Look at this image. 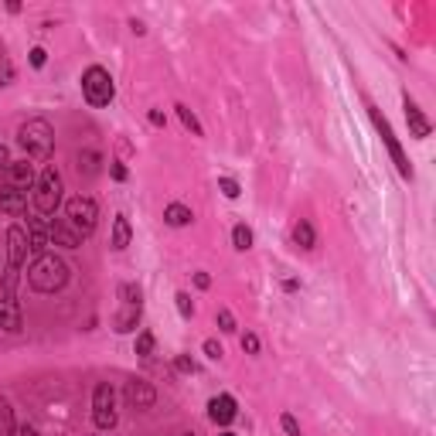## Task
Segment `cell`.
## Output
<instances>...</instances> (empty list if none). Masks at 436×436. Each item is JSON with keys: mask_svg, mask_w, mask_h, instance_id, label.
I'll list each match as a JSON object with an SVG mask.
<instances>
[{"mask_svg": "<svg viewBox=\"0 0 436 436\" xmlns=\"http://www.w3.org/2000/svg\"><path fill=\"white\" fill-rule=\"evenodd\" d=\"M28 283H31V290H38V294H58L65 283H68V263L58 259L55 252H45V256H38L31 263Z\"/></svg>", "mask_w": 436, "mask_h": 436, "instance_id": "cell-1", "label": "cell"}, {"mask_svg": "<svg viewBox=\"0 0 436 436\" xmlns=\"http://www.w3.org/2000/svg\"><path fill=\"white\" fill-rule=\"evenodd\" d=\"M17 143L24 147V154L34 160H48L51 147H55V130L48 120H28V123L17 130Z\"/></svg>", "mask_w": 436, "mask_h": 436, "instance_id": "cell-2", "label": "cell"}, {"mask_svg": "<svg viewBox=\"0 0 436 436\" xmlns=\"http://www.w3.org/2000/svg\"><path fill=\"white\" fill-rule=\"evenodd\" d=\"M58 204H62V174L55 164H48L34 181V208L38 215H55Z\"/></svg>", "mask_w": 436, "mask_h": 436, "instance_id": "cell-3", "label": "cell"}, {"mask_svg": "<svg viewBox=\"0 0 436 436\" xmlns=\"http://www.w3.org/2000/svg\"><path fill=\"white\" fill-rule=\"evenodd\" d=\"M82 95H85V103L95 109H103L113 103V95H116V85H113V76H109L103 65H93V68H85V76H82Z\"/></svg>", "mask_w": 436, "mask_h": 436, "instance_id": "cell-4", "label": "cell"}, {"mask_svg": "<svg viewBox=\"0 0 436 436\" xmlns=\"http://www.w3.org/2000/svg\"><path fill=\"white\" fill-rule=\"evenodd\" d=\"M65 218H68L78 232H82V239H85V235L95 232V222H99V204H95L93 198H85V194H76L72 202L65 204Z\"/></svg>", "mask_w": 436, "mask_h": 436, "instance_id": "cell-5", "label": "cell"}, {"mask_svg": "<svg viewBox=\"0 0 436 436\" xmlns=\"http://www.w3.org/2000/svg\"><path fill=\"white\" fill-rule=\"evenodd\" d=\"M368 113H372V123H375V130H378V137H382V143L389 147V154H392V160H395V171L403 174L405 181H412V164L405 160V154H403V147H399V140H395V133H392V126H389V120L378 113L375 106H368Z\"/></svg>", "mask_w": 436, "mask_h": 436, "instance_id": "cell-6", "label": "cell"}, {"mask_svg": "<svg viewBox=\"0 0 436 436\" xmlns=\"http://www.w3.org/2000/svg\"><path fill=\"white\" fill-rule=\"evenodd\" d=\"M93 420L99 430H113L116 426V389L109 385V382H103V385H95L93 392Z\"/></svg>", "mask_w": 436, "mask_h": 436, "instance_id": "cell-7", "label": "cell"}, {"mask_svg": "<svg viewBox=\"0 0 436 436\" xmlns=\"http://www.w3.org/2000/svg\"><path fill=\"white\" fill-rule=\"evenodd\" d=\"M28 252H31L28 232H24L21 225H11V229H7V269H21L24 259H28Z\"/></svg>", "mask_w": 436, "mask_h": 436, "instance_id": "cell-8", "label": "cell"}, {"mask_svg": "<svg viewBox=\"0 0 436 436\" xmlns=\"http://www.w3.org/2000/svg\"><path fill=\"white\" fill-rule=\"evenodd\" d=\"M48 239H51L55 246H65V249H78V246H82V232H78L68 218H51Z\"/></svg>", "mask_w": 436, "mask_h": 436, "instance_id": "cell-9", "label": "cell"}, {"mask_svg": "<svg viewBox=\"0 0 436 436\" xmlns=\"http://www.w3.org/2000/svg\"><path fill=\"white\" fill-rule=\"evenodd\" d=\"M403 109H405V123H409V133H412V137H416V140H426V137H430V130H433V126H430V120H426V116H422V109L416 106V103H412V99H409V93L403 95Z\"/></svg>", "mask_w": 436, "mask_h": 436, "instance_id": "cell-10", "label": "cell"}, {"mask_svg": "<svg viewBox=\"0 0 436 436\" xmlns=\"http://www.w3.org/2000/svg\"><path fill=\"white\" fill-rule=\"evenodd\" d=\"M21 303H17L14 294H4L0 296V331H7V334H17L21 331Z\"/></svg>", "mask_w": 436, "mask_h": 436, "instance_id": "cell-11", "label": "cell"}, {"mask_svg": "<svg viewBox=\"0 0 436 436\" xmlns=\"http://www.w3.org/2000/svg\"><path fill=\"white\" fill-rule=\"evenodd\" d=\"M0 212L7 215H24L28 212V191L14 185H0Z\"/></svg>", "mask_w": 436, "mask_h": 436, "instance_id": "cell-12", "label": "cell"}, {"mask_svg": "<svg viewBox=\"0 0 436 436\" xmlns=\"http://www.w3.org/2000/svg\"><path fill=\"white\" fill-rule=\"evenodd\" d=\"M208 420L215 422V426H229L235 420V399L232 395H215L212 403H208Z\"/></svg>", "mask_w": 436, "mask_h": 436, "instance_id": "cell-13", "label": "cell"}, {"mask_svg": "<svg viewBox=\"0 0 436 436\" xmlns=\"http://www.w3.org/2000/svg\"><path fill=\"white\" fill-rule=\"evenodd\" d=\"M126 403L133 405V409H150L157 403V392L147 385V382H126Z\"/></svg>", "mask_w": 436, "mask_h": 436, "instance_id": "cell-14", "label": "cell"}, {"mask_svg": "<svg viewBox=\"0 0 436 436\" xmlns=\"http://www.w3.org/2000/svg\"><path fill=\"white\" fill-rule=\"evenodd\" d=\"M7 185H14V187H21V191H28V187L38 181L34 177V164H28V160H11V167H7Z\"/></svg>", "mask_w": 436, "mask_h": 436, "instance_id": "cell-15", "label": "cell"}, {"mask_svg": "<svg viewBox=\"0 0 436 436\" xmlns=\"http://www.w3.org/2000/svg\"><path fill=\"white\" fill-rule=\"evenodd\" d=\"M28 246H31V256H45L48 249V232L45 225H41V218H28Z\"/></svg>", "mask_w": 436, "mask_h": 436, "instance_id": "cell-16", "label": "cell"}, {"mask_svg": "<svg viewBox=\"0 0 436 436\" xmlns=\"http://www.w3.org/2000/svg\"><path fill=\"white\" fill-rule=\"evenodd\" d=\"M109 246L116 252H123L126 246H130V222H126V215H116V222H113V239H109Z\"/></svg>", "mask_w": 436, "mask_h": 436, "instance_id": "cell-17", "label": "cell"}, {"mask_svg": "<svg viewBox=\"0 0 436 436\" xmlns=\"http://www.w3.org/2000/svg\"><path fill=\"white\" fill-rule=\"evenodd\" d=\"M191 208H187V204H167V208H164V222H167V225H174V229H185L187 222H191Z\"/></svg>", "mask_w": 436, "mask_h": 436, "instance_id": "cell-18", "label": "cell"}, {"mask_svg": "<svg viewBox=\"0 0 436 436\" xmlns=\"http://www.w3.org/2000/svg\"><path fill=\"white\" fill-rule=\"evenodd\" d=\"M137 321H140V307H126L123 303V311L116 313V321H113V324H116L120 334H126V331H133V327H137Z\"/></svg>", "mask_w": 436, "mask_h": 436, "instance_id": "cell-19", "label": "cell"}, {"mask_svg": "<svg viewBox=\"0 0 436 436\" xmlns=\"http://www.w3.org/2000/svg\"><path fill=\"white\" fill-rule=\"evenodd\" d=\"M294 242L300 246V249H313L317 235H313V225H311V222H296V229H294Z\"/></svg>", "mask_w": 436, "mask_h": 436, "instance_id": "cell-20", "label": "cell"}, {"mask_svg": "<svg viewBox=\"0 0 436 436\" xmlns=\"http://www.w3.org/2000/svg\"><path fill=\"white\" fill-rule=\"evenodd\" d=\"M17 422H14V409L7 399H0V436H14Z\"/></svg>", "mask_w": 436, "mask_h": 436, "instance_id": "cell-21", "label": "cell"}, {"mask_svg": "<svg viewBox=\"0 0 436 436\" xmlns=\"http://www.w3.org/2000/svg\"><path fill=\"white\" fill-rule=\"evenodd\" d=\"M232 242H235V249H239V252L252 249V229H249V225H235V229H232Z\"/></svg>", "mask_w": 436, "mask_h": 436, "instance_id": "cell-22", "label": "cell"}, {"mask_svg": "<svg viewBox=\"0 0 436 436\" xmlns=\"http://www.w3.org/2000/svg\"><path fill=\"white\" fill-rule=\"evenodd\" d=\"M174 109H177V116H181V123H185L187 130H191V133H194V137H204L202 123H198V116H194V113H191V109H187V106H174Z\"/></svg>", "mask_w": 436, "mask_h": 436, "instance_id": "cell-23", "label": "cell"}, {"mask_svg": "<svg viewBox=\"0 0 436 436\" xmlns=\"http://www.w3.org/2000/svg\"><path fill=\"white\" fill-rule=\"evenodd\" d=\"M120 300H123L126 307H140V286L123 283V286H120Z\"/></svg>", "mask_w": 436, "mask_h": 436, "instance_id": "cell-24", "label": "cell"}, {"mask_svg": "<svg viewBox=\"0 0 436 436\" xmlns=\"http://www.w3.org/2000/svg\"><path fill=\"white\" fill-rule=\"evenodd\" d=\"M137 355H140V358H150V355H154V334H140V338H137Z\"/></svg>", "mask_w": 436, "mask_h": 436, "instance_id": "cell-25", "label": "cell"}, {"mask_svg": "<svg viewBox=\"0 0 436 436\" xmlns=\"http://www.w3.org/2000/svg\"><path fill=\"white\" fill-rule=\"evenodd\" d=\"M174 300H177V313H181L185 321H187V317H194V303H191V296H187V294H177Z\"/></svg>", "mask_w": 436, "mask_h": 436, "instance_id": "cell-26", "label": "cell"}, {"mask_svg": "<svg viewBox=\"0 0 436 436\" xmlns=\"http://www.w3.org/2000/svg\"><path fill=\"white\" fill-rule=\"evenodd\" d=\"M218 191H222L225 198H239V194H242V191H239V181H232V177H222V181H218Z\"/></svg>", "mask_w": 436, "mask_h": 436, "instance_id": "cell-27", "label": "cell"}, {"mask_svg": "<svg viewBox=\"0 0 436 436\" xmlns=\"http://www.w3.org/2000/svg\"><path fill=\"white\" fill-rule=\"evenodd\" d=\"M218 327L229 334V331H235V317H232V311H218Z\"/></svg>", "mask_w": 436, "mask_h": 436, "instance_id": "cell-28", "label": "cell"}, {"mask_svg": "<svg viewBox=\"0 0 436 436\" xmlns=\"http://www.w3.org/2000/svg\"><path fill=\"white\" fill-rule=\"evenodd\" d=\"M280 422H283V430H286V433H290V436H300V422H296L294 416H290V412H283V416H280Z\"/></svg>", "mask_w": 436, "mask_h": 436, "instance_id": "cell-29", "label": "cell"}, {"mask_svg": "<svg viewBox=\"0 0 436 436\" xmlns=\"http://www.w3.org/2000/svg\"><path fill=\"white\" fill-rule=\"evenodd\" d=\"M242 348H246L249 355H259V338H256V334H246V338H242Z\"/></svg>", "mask_w": 436, "mask_h": 436, "instance_id": "cell-30", "label": "cell"}, {"mask_svg": "<svg viewBox=\"0 0 436 436\" xmlns=\"http://www.w3.org/2000/svg\"><path fill=\"white\" fill-rule=\"evenodd\" d=\"M204 355H208L212 361H218V358H222V344H218V341H204Z\"/></svg>", "mask_w": 436, "mask_h": 436, "instance_id": "cell-31", "label": "cell"}, {"mask_svg": "<svg viewBox=\"0 0 436 436\" xmlns=\"http://www.w3.org/2000/svg\"><path fill=\"white\" fill-rule=\"evenodd\" d=\"M45 58H48L45 48H31V65H34V68H41V65H45Z\"/></svg>", "mask_w": 436, "mask_h": 436, "instance_id": "cell-32", "label": "cell"}, {"mask_svg": "<svg viewBox=\"0 0 436 436\" xmlns=\"http://www.w3.org/2000/svg\"><path fill=\"white\" fill-rule=\"evenodd\" d=\"M177 372H194V361L181 355V358H177Z\"/></svg>", "mask_w": 436, "mask_h": 436, "instance_id": "cell-33", "label": "cell"}, {"mask_svg": "<svg viewBox=\"0 0 436 436\" xmlns=\"http://www.w3.org/2000/svg\"><path fill=\"white\" fill-rule=\"evenodd\" d=\"M194 283H198V290H208V286H212V276H208V273H198Z\"/></svg>", "mask_w": 436, "mask_h": 436, "instance_id": "cell-34", "label": "cell"}, {"mask_svg": "<svg viewBox=\"0 0 436 436\" xmlns=\"http://www.w3.org/2000/svg\"><path fill=\"white\" fill-rule=\"evenodd\" d=\"M150 123H154V126H164V113H160V109H150Z\"/></svg>", "mask_w": 436, "mask_h": 436, "instance_id": "cell-35", "label": "cell"}, {"mask_svg": "<svg viewBox=\"0 0 436 436\" xmlns=\"http://www.w3.org/2000/svg\"><path fill=\"white\" fill-rule=\"evenodd\" d=\"M113 177H116V181H123V177H126V167H123V164H113Z\"/></svg>", "mask_w": 436, "mask_h": 436, "instance_id": "cell-36", "label": "cell"}, {"mask_svg": "<svg viewBox=\"0 0 436 436\" xmlns=\"http://www.w3.org/2000/svg\"><path fill=\"white\" fill-rule=\"evenodd\" d=\"M0 167H11V157H7V147L0 143Z\"/></svg>", "mask_w": 436, "mask_h": 436, "instance_id": "cell-37", "label": "cell"}, {"mask_svg": "<svg viewBox=\"0 0 436 436\" xmlns=\"http://www.w3.org/2000/svg\"><path fill=\"white\" fill-rule=\"evenodd\" d=\"M24 436H34V430H28V426H24Z\"/></svg>", "mask_w": 436, "mask_h": 436, "instance_id": "cell-38", "label": "cell"}, {"mask_svg": "<svg viewBox=\"0 0 436 436\" xmlns=\"http://www.w3.org/2000/svg\"><path fill=\"white\" fill-rule=\"evenodd\" d=\"M222 436H235V433H222Z\"/></svg>", "mask_w": 436, "mask_h": 436, "instance_id": "cell-39", "label": "cell"}, {"mask_svg": "<svg viewBox=\"0 0 436 436\" xmlns=\"http://www.w3.org/2000/svg\"><path fill=\"white\" fill-rule=\"evenodd\" d=\"M185 436H191V433H185Z\"/></svg>", "mask_w": 436, "mask_h": 436, "instance_id": "cell-40", "label": "cell"}]
</instances>
